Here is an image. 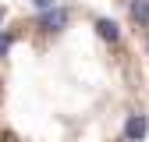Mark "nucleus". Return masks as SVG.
Here are the masks:
<instances>
[{
	"label": "nucleus",
	"mask_w": 149,
	"mask_h": 142,
	"mask_svg": "<svg viewBox=\"0 0 149 142\" xmlns=\"http://www.w3.org/2000/svg\"><path fill=\"white\" fill-rule=\"evenodd\" d=\"M96 32L103 36L107 43H117L121 39V29H117V22H110V18H96Z\"/></svg>",
	"instance_id": "obj_3"
},
{
	"label": "nucleus",
	"mask_w": 149,
	"mask_h": 142,
	"mask_svg": "<svg viewBox=\"0 0 149 142\" xmlns=\"http://www.w3.org/2000/svg\"><path fill=\"white\" fill-rule=\"evenodd\" d=\"M7 50H11V36H7V32H0V57H4Z\"/></svg>",
	"instance_id": "obj_5"
},
{
	"label": "nucleus",
	"mask_w": 149,
	"mask_h": 142,
	"mask_svg": "<svg viewBox=\"0 0 149 142\" xmlns=\"http://www.w3.org/2000/svg\"><path fill=\"white\" fill-rule=\"evenodd\" d=\"M146 128H149V121H146L142 114H132V117L124 121V139H128V142H142V139H146Z\"/></svg>",
	"instance_id": "obj_1"
},
{
	"label": "nucleus",
	"mask_w": 149,
	"mask_h": 142,
	"mask_svg": "<svg viewBox=\"0 0 149 142\" xmlns=\"http://www.w3.org/2000/svg\"><path fill=\"white\" fill-rule=\"evenodd\" d=\"M39 25H43L46 32H61V29L68 25V11H61V7H50V11H43Z\"/></svg>",
	"instance_id": "obj_2"
},
{
	"label": "nucleus",
	"mask_w": 149,
	"mask_h": 142,
	"mask_svg": "<svg viewBox=\"0 0 149 142\" xmlns=\"http://www.w3.org/2000/svg\"><path fill=\"white\" fill-rule=\"evenodd\" d=\"M132 18H135V25H149V0H132Z\"/></svg>",
	"instance_id": "obj_4"
},
{
	"label": "nucleus",
	"mask_w": 149,
	"mask_h": 142,
	"mask_svg": "<svg viewBox=\"0 0 149 142\" xmlns=\"http://www.w3.org/2000/svg\"><path fill=\"white\" fill-rule=\"evenodd\" d=\"M32 7H39V11H50V7H53V0H32Z\"/></svg>",
	"instance_id": "obj_6"
}]
</instances>
